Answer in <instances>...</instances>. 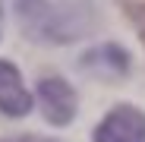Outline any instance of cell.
<instances>
[{
    "label": "cell",
    "instance_id": "obj_1",
    "mask_svg": "<svg viewBox=\"0 0 145 142\" xmlns=\"http://www.w3.org/2000/svg\"><path fill=\"white\" fill-rule=\"evenodd\" d=\"M19 26L29 38L47 44H69L98 29L91 0H13Z\"/></svg>",
    "mask_w": 145,
    "mask_h": 142
},
{
    "label": "cell",
    "instance_id": "obj_2",
    "mask_svg": "<svg viewBox=\"0 0 145 142\" xmlns=\"http://www.w3.org/2000/svg\"><path fill=\"white\" fill-rule=\"evenodd\" d=\"M95 142H145V114L120 104L95 126Z\"/></svg>",
    "mask_w": 145,
    "mask_h": 142
},
{
    "label": "cell",
    "instance_id": "obj_3",
    "mask_svg": "<svg viewBox=\"0 0 145 142\" xmlns=\"http://www.w3.org/2000/svg\"><path fill=\"white\" fill-rule=\"evenodd\" d=\"M38 104L47 117V123L66 126L76 117V92H72L63 79H41L38 82Z\"/></svg>",
    "mask_w": 145,
    "mask_h": 142
},
{
    "label": "cell",
    "instance_id": "obj_4",
    "mask_svg": "<svg viewBox=\"0 0 145 142\" xmlns=\"http://www.w3.org/2000/svg\"><path fill=\"white\" fill-rule=\"evenodd\" d=\"M0 111L7 117H25L32 111V95L25 92L19 69L10 60H0Z\"/></svg>",
    "mask_w": 145,
    "mask_h": 142
},
{
    "label": "cell",
    "instance_id": "obj_5",
    "mask_svg": "<svg viewBox=\"0 0 145 142\" xmlns=\"http://www.w3.org/2000/svg\"><path fill=\"white\" fill-rule=\"evenodd\" d=\"M82 69L85 73H95L101 79H114V76H123L129 69V54L117 44H101V47H91V51L82 57Z\"/></svg>",
    "mask_w": 145,
    "mask_h": 142
},
{
    "label": "cell",
    "instance_id": "obj_6",
    "mask_svg": "<svg viewBox=\"0 0 145 142\" xmlns=\"http://www.w3.org/2000/svg\"><path fill=\"white\" fill-rule=\"evenodd\" d=\"M129 19L136 22V29L142 35V44H145V7H129Z\"/></svg>",
    "mask_w": 145,
    "mask_h": 142
},
{
    "label": "cell",
    "instance_id": "obj_7",
    "mask_svg": "<svg viewBox=\"0 0 145 142\" xmlns=\"http://www.w3.org/2000/svg\"><path fill=\"white\" fill-rule=\"evenodd\" d=\"M3 142H54V139H44V136H29V133H22V136H10Z\"/></svg>",
    "mask_w": 145,
    "mask_h": 142
}]
</instances>
